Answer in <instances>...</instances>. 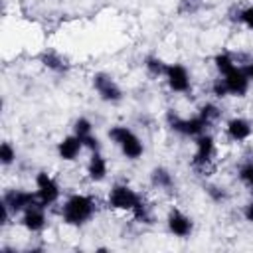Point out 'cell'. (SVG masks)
Instances as JSON below:
<instances>
[{"mask_svg": "<svg viewBox=\"0 0 253 253\" xmlns=\"http://www.w3.org/2000/svg\"><path fill=\"white\" fill-rule=\"evenodd\" d=\"M97 210H99V202L93 194L73 192L65 196L63 202L59 204V219L67 227L81 229L87 223H91V219L97 215Z\"/></svg>", "mask_w": 253, "mask_h": 253, "instance_id": "1", "label": "cell"}, {"mask_svg": "<svg viewBox=\"0 0 253 253\" xmlns=\"http://www.w3.org/2000/svg\"><path fill=\"white\" fill-rule=\"evenodd\" d=\"M107 138H109V142L113 146H117L121 156L125 160H128V162L140 160L144 156V152H146L144 140L128 125H111L109 130H107Z\"/></svg>", "mask_w": 253, "mask_h": 253, "instance_id": "2", "label": "cell"}, {"mask_svg": "<svg viewBox=\"0 0 253 253\" xmlns=\"http://www.w3.org/2000/svg\"><path fill=\"white\" fill-rule=\"evenodd\" d=\"M194 152L190 158V168L198 174V176H206V172H210V168L215 162L217 156V140L211 134V130L196 136L194 140Z\"/></svg>", "mask_w": 253, "mask_h": 253, "instance_id": "3", "label": "cell"}, {"mask_svg": "<svg viewBox=\"0 0 253 253\" xmlns=\"http://www.w3.org/2000/svg\"><path fill=\"white\" fill-rule=\"evenodd\" d=\"M142 200H144L142 194L138 190H134L130 184L115 182L107 192L105 206L113 211H119V213H132Z\"/></svg>", "mask_w": 253, "mask_h": 253, "instance_id": "4", "label": "cell"}, {"mask_svg": "<svg viewBox=\"0 0 253 253\" xmlns=\"http://www.w3.org/2000/svg\"><path fill=\"white\" fill-rule=\"evenodd\" d=\"M164 125H166L174 134H178V136H182V138H190V140H194L196 136H200V134H204V132L210 130V126H208L198 115L184 117V115H180L176 109H168V111L164 113Z\"/></svg>", "mask_w": 253, "mask_h": 253, "instance_id": "5", "label": "cell"}, {"mask_svg": "<svg viewBox=\"0 0 253 253\" xmlns=\"http://www.w3.org/2000/svg\"><path fill=\"white\" fill-rule=\"evenodd\" d=\"M91 87H93L95 95L99 97V101H103L105 105L115 107L125 101V91H123L121 83L109 71H95L91 75Z\"/></svg>", "mask_w": 253, "mask_h": 253, "instance_id": "6", "label": "cell"}, {"mask_svg": "<svg viewBox=\"0 0 253 253\" xmlns=\"http://www.w3.org/2000/svg\"><path fill=\"white\" fill-rule=\"evenodd\" d=\"M34 192H36V198L42 206L45 208H51L55 204L61 202V184L57 182V178L47 172V170H38L34 174Z\"/></svg>", "mask_w": 253, "mask_h": 253, "instance_id": "7", "label": "cell"}, {"mask_svg": "<svg viewBox=\"0 0 253 253\" xmlns=\"http://www.w3.org/2000/svg\"><path fill=\"white\" fill-rule=\"evenodd\" d=\"M162 81H164L166 89H168L170 93H174V95H184V97H190V95H192V87H194V85H192V73H190V69H188L184 63H180V61L168 63Z\"/></svg>", "mask_w": 253, "mask_h": 253, "instance_id": "8", "label": "cell"}, {"mask_svg": "<svg viewBox=\"0 0 253 253\" xmlns=\"http://www.w3.org/2000/svg\"><path fill=\"white\" fill-rule=\"evenodd\" d=\"M18 225L30 235H42L49 225L47 208L42 206L40 202H36L34 206H30L28 210H24L18 215Z\"/></svg>", "mask_w": 253, "mask_h": 253, "instance_id": "9", "label": "cell"}, {"mask_svg": "<svg viewBox=\"0 0 253 253\" xmlns=\"http://www.w3.org/2000/svg\"><path fill=\"white\" fill-rule=\"evenodd\" d=\"M166 231L176 239H190L194 233V219L180 208H170L164 215Z\"/></svg>", "mask_w": 253, "mask_h": 253, "instance_id": "10", "label": "cell"}, {"mask_svg": "<svg viewBox=\"0 0 253 253\" xmlns=\"http://www.w3.org/2000/svg\"><path fill=\"white\" fill-rule=\"evenodd\" d=\"M0 202L4 206H8V210L18 217L24 210L34 206L38 202V198H36L34 190H28V188H22V186H10V188H6L2 192V200Z\"/></svg>", "mask_w": 253, "mask_h": 253, "instance_id": "11", "label": "cell"}, {"mask_svg": "<svg viewBox=\"0 0 253 253\" xmlns=\"http://www.w3.org/2000/svg\"><path fill=\"white\" fill-rule=\"evenodd\" d=\"M38 63L49 71L51 75H57V77H65L69 75L71 71V61L65 53H61L59 49L55 47H43L40 53H38Z\"/></svg>", "mask_w": 253, "mask_h": 253, "instance_id": "12", "label": "cell"}, {"mask_svg": "<svg viewBox=\"0 0 253 253\" xmlns=\"http://www.w3.org/2000/svg\"><path fill=\"white\" fill-rule=\"evenodd\" d=\"M223 134L229 142L243 144L253 136V121L243 115H233L223 123Z\"/></svg>", "mask_w": 253, "mask_h": 253, "instance_id": "13", "label": "cell"}, {"mask_svg": "<svg viewBox=\"0 0 253 253\" xmlns=\"http://www.w3.org/2000/svg\"><path fill=\"white\" fill-rule=\"evenodd\" d=\"M148 184L152 190L162 194H174L176 192V176L168 166L156 164L148 172Z\"/></svg>", "mask_w": 253, "mask_h": 253, "instance_id": "14", "label": "cell"}, {"mask_svg": "<svg viewBox=\"0 0 253 253\" xmlns=\"http://www.w3.org/2000/svg\"><path fill=\"white\" fill-rule=\"evenodd\" d=\"M83 150H85L83 140L73 132L61 136L57 140V144H55V154H57V158L61 162H77Z\"/></svg>", "mask_w": 253, "mask_h": 253, "instance_id": "15", "label": "cell"}, {"mask_svg": "<svg viewBox=\"0 0 253 253\" xmlns=\"http://www.w3.org/2000/svg\"><path fill=\"white\" fill-rule=\"evenodd\" d=\"M85 176L91 184H101L109 176V160L105 158L103 150L89 152V158L85 162Z\"/></svg>", "mask_w": 253, "mask_h": 253, "instance_id": "16", "label": "cell"}, {"mask_svg": "<svg viewBox=\"0 0 253 253\" xmlns=\"http://www.w3.org/2000/svg\"><path fill=\"white\" fill-rule=\"evenodd\" d=\"M221 77L225 81V87H227L229 97H235V99L247 97V93L251 89V81H249L247 73L243 71V67H235L233 71H229L227 75H221Z\"/></svg>", "mask_w": 253, "mask_h": 253, "instance_id": "17", "label": "cell"}, {"mask_svg": "<svg viewBox=\"0 0 253 253\" xmlns=\"http://www.w3.org/2000/svg\"><path fill=\"white\" fill-rule=\"evenodd\" d=\"M227 20L235 26H241L249 32H253V4H233L227 10Z\"/></svg>", "mask_w": 253, "mask_h": 253, "instance_id": "18", "label": "cell"}, {"mask_svg": "<svg viewBox=\"0 0 253 253\" xmlns=\"http://www.w3.org/2000/svg\"><path fill=\"white\" fill-rule=\"evenodd\" d=\"M196 115H198V117L211 128V126H215V125L221 121V117H223V109H221V105H217L215 101H204V103L198 105Z\"/></svg>", "mask_w": 253, "mask_h": 253, "instance_id": "19", "label": "cell"}, {"mask_svg": "<svg viewBox=\"0 0 253 253\" xmlns=\"http://www.w3.org/2000/svg\"><path fill=\"white\" fill-rule=\"evenodd\" d=\"M142 67H144V73L150 79H162L164 73H166L168 61L164 57H160L158 53H146L142 57Z\"/></svg>", "mask_w": 253, "mask_h": 253, "instance_id": "20", "label": "cell"}, {"mask_svg": "<svg viewBox=\"0 0 253 253\" xmlns=\"http://www.w3.org/2000/svg\"><path fill=\"white\" fill-rule=\"evenodd\" d=\"M211 65H213V69H215V75H227L229 71H233L235 67H239L237 61H235L233 51H227V49L217 51V53L211 57Z\"/></svg>", "mask_w": 253, "mask_h": 253, "instance_id": "21", "label": "cell"}, {"mask_svg": "<svg viewBox=\"0 0 253 253\" xmlns=\"http://www.w3.org/2000/svg\"><path fill=\"white\" fill-rule=\"evenodd\" d=\"M204 194L215 206H223V204H227L231 200V192L223 184H219V182H208V184H204Z\"/></svg>", "mask_w": 253, "mask_h": 253, "instance_id": "22", "label": "cell"}, {"mask_svg": "<svg viewBox=\"0 0 253 253\" xmlns=\"http://www.w3.org/2000/svg\"><path fill=\"white\" fill-rule=\"evenodd\" d=\"M235 178L237 182L249 192V196L253 198V158H245L237 164L235 168Z\"/></svg>", "mask_w": 253, "mask_h": 253, "instance_id": "23", "label": "cell"}, {"mask_svg": "<svg viewBox=\"0 0 253 253\" xmlns=\"http://www.w3.org/2000/svg\"><path fill=\"white\" fill-rule=\"evenodd\" d=\"M132 215V219L136 221V223H140V225H152L154 221H156V215H154V208L146 202V200H142L140 204H138V208L130 213Z\"/></svg>", "mask_w": 253, "mask_h": 253, "instance_id": "24", "label": "cell"}, {"mask_svg": "<svg viewBox=\"0 0 253 253\" xmlns=\"http://www.w3.org/2000/svg\"><path fill=\"white\" fill-rule=\"evenodd\" d=\"M206 6V0H178L176 2V14L182 18H192L200 14Z\"/></svg>", "mask_w": 253, "mask_h": 253, "instance_id": "25", "label": "cell"}, {"mask_svg": "<svg viewBox=\"0 0 253 253\" xmlns=\"http://www.w3.org/2000/svg\"><path fill=\"white\" fill-rule=\"evenodd\" d=\"M71 132L77 134V136L83 140L85 136H89V134L95 132V125H93V121H91L89 117L79 115V117H75L73 123H71Z\"/></svg>", "mask_w": 253, "mask_h": 253, "instance_id": "26", "label": "cell"}, {"mask_svg": "<svg viewBox=\"0 0 253 253\" xmlns=\"http://www.w3.org/2000/svg\"><path fill=\"white\" fill-rule=\"evenodd\" d=\"M18 162V150L10 140H2L0 144V166L2 168H12Z\"/></svg>", "mask_w": 253, "mask_h": 253, "instance_id": "27", "label": "cell"}, {"mask_svg": "<svg viewBox=\"0 0 253 253\" xmlns=\"http://www.w3.org/2000/svg\"><path fill=\"white\" fill-rule=\"evenodd\" d=\"M210 95H211L215 101H223V99L229 97L227 87H225V81H223L221 75H215V77L211 79V83H210Z\"/></svg>", "mask_w": 253, "mask_h": 253, "instance_id": "28", "label": "cell"}, {"mask_svg": "<svg viewBox=\"0 0 253 253\" xmlns=\"http://www.w3.org/2000/svg\"><path fill=\"white\" fill-rule=\"evenodd\" d=\"M83 146H85L87 152H99V150H103V142H101V138L95 132L83 138Z\"/></svg>", "mask_w": 253, "mask_h": 253, "instance_id": "29", "label": "cell"}, {"mask_svg": "<svg viewBox=\"0 0 253 253\" xmlns=\"http://www.w3.org/2000/svg\"><path fill=\"white\" fill-rule=\"evenodd\" d=\"M0 227H8L10 223H12V217H16L10 210H8V206H4L2 202H0Z\"/></svg>", "mask_w": 253, "mask_h": 253, "instance_id": "30", "label": "cell"}, {"mask_svg": "<svg viewBox=\"0 0 253 253\" xmlns=\"http://www.w3.org/2000/svg\"><path fill=\"white\" fill-rule=\"evenodd\" d=\"M241 215H243V219H245L247 223L253 225V198H249V200L241 206Z\"/></svg>", "mask_w": 253, "mask_h": 253, "instance_id": "31", "label": "cell"}, {"mask_svg": "<svg viewBox=\"0 0 253 253\" xmlns=\"http://www.w3.org/2000/svg\"><path fill=\"white\" fill-rule=\"evenodd\" d=\"M243 71L247 73V77H249V81H251V85H253V59L243 65Z\"/></svg>", "mask_w": 253, "mask_h": 253, "instance_id": "32", "label": "cell"}]
</instances>
